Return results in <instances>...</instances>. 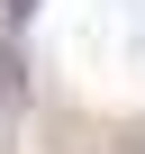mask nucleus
Instances as JSON below:
<instances>
[{"label": "nucleus", "mask_w": 145, "mask_h": 154, "mask_svg": "<svg viewBox=\"0 0 145 154\" xmlns=\"http://www.w3.org/2000/svg\"><path fill=\"white\" fill-rule=\"evenodd\" d=\"M27 100V63H18V45L0 36V109H18Z\"/></svg>", "instance_id": "nucleus-1"}, {"label": "nucleus", "mask_w": 145, "mask_h": 154, "mask_svg": "<svg viewBox=\"0 0 145 154\" xmlns=\"http://www.w3.org/2000/svg\"><path fill=\"white\" fill-rule=\"evenodd\" d=\"M27 9H36V0H0V27H18V18H27Z\"/></svg>", "instance_id": "nucleus-2"}]
</instances>
